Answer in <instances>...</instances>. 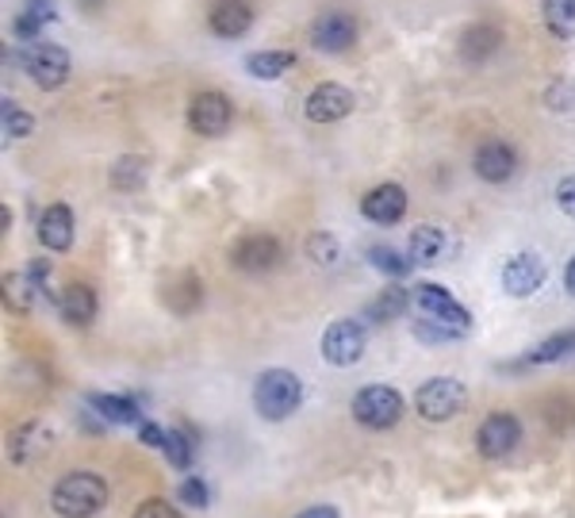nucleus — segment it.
Wrapping results in <instances>:
<instances>
[{
    "label": "nucleus",
    "instance_id": "obj_5",
    "mask_svg": "<svg viewBox=\"0 0 575 518\" xmlns=\"http://www.w3.org/2000/svg\"><path fill=\"white\" fill-rule=\"evenodd\" d=\"M468 400V388L452 377H433L426 384H418L415 392V411L422 414L426 422H449L452 414L465 408Z\"/></svg>",
    "mask_w": 575,
    "mask_h": 518
},
{
    "label": "nucleus",
    "instance_id": "obj_4",
    "mask_svg": "<svg viewBox=\"0 0 575 518\" xmlns=\"http://www.w3.org/2000/svg\"><path fill=\"white\" fill-rule=\"evenodd\" d=\"M350 411L364 430H391L403 419L407 400L403 392H396L391 384H364L361 392L353 395Z\"/></svg>",
    "mask_w": 575,
    "mask_h": 518
},
{
    "label": "nucleus",
    "instance_id": "obj_29",
    "mask_svg": "<svg viewBox=\"0 0 575 518\" xmlns=\"http://www.w3.org/2000/svg\"><path fill=\"white\" fill-rule=\"evenodd\" d=\"M0 127H4V138H28L35 131V116L23 111L16 100H4V108H0Z\"/></svg>",
    "mask_w": 575,
    "mask_h": 518
},
{
    "label": "nucleus",
    "instance_id": "obj_3",
    "mask_svg": "<svg viewBox=\"0 0 575 518\" xmlns=\"http://www.w3.org/2000/svg\"><path fill=\"white\" fill-rule=\"evenodd\" d=\"M415 311H418V319L441 326V331H452L457 339H465V334L472 331V315H468V307L460 304L452 292L441 289V284H418Z\"/></svg>",
    "mask_w": 575,
    "mask_h": 518
},
{
    "label": "nucleus",
    "instance_id": "obj_32",
    "mask_svg": "<svg viewBox=\"0 0 575 518\" xmlns=\"http://www.w3.org/2000/svg\"><path fill=\"white\" fill-rule=\"evenodd\" d=\"M111 185H116L119 193H130V188H143V162H138V158L116 162V169H111Z\"/></svg>",
    "mask_w": 575,
    "mask_h": 518
},
{
    "label": "nucleus",
    "instance_id": "obj_36",
    "mask_svg": "<svg viewBox=\"0 0 575 518\" xmlns=\"http://www.w3.org/2000/svg\"><path fill=\"white\" fill-rule=\"evenodd\" d=\"M415 334H418L422 342H460L452 331H441V326L426 323V319H415Z\"/></svg>",
    "mask_w": 575,
    "mask_h": 518
},
{
    "label": "nucleus",
    "instance_id": "obj_38",
    "mask_svg": "<svg viewBox=\"0 0 575 518\" xmlns=\"http://www.w3.org/2000/svg\"><path fill=\"white\" fill-rule=\"evenodd\" d=\"M23 12L35 16V20H39V23H55V20H58L55 0H23Z\"/></svg>",
    "mask_w": 575,
    "mask_h": 518
},
{
    "label": "nucleus",
    "instance_id": "obj_11",
    "mask_svg": "<svg viewBox=\"0 0 575 518\" xmlns=\"http://www.w3.org/2000/svg\"><path fill=\"white\" fill-rule=\"evenodd\" d=\"M357 42V20L353 12H342V8H330L322 12L315 23H311V47L322 50V55H345Z\"/></svg>",
    "mask_w": 575,
    "mask_h": 518
},
{
    "label": "nucleus",
    "instance_id": "obj_9",
    "mask_svg": "<svg viewBox=\"0 0 575 518\" xmlns=\"http://www.w3.org/2000/svg\"><path fill=\"white\" fill-rule=\"evenodd\" d=\"M518 442H522V422L514 419L510 411L487 414L476 430V449H479V457H487V461H503V457H510L514 449H518Z\"/></svg>",
    "mask_w": 575,
    "mask_h": 518
},
{
    "label": "nucleus",
    "instance_id": "obj_42",
    "mask_svg": "<svg viewBox=\"0 0 575 518\" xmlns=\"http://www.w3.org/2000/svg\"><path fill=\"white\" fill-rule=\"evenodd\" d=\"M77 4H81V8H89V12H96V8H100L104 0H77Z\"/></svg>",
    "mask_w": 575,
    "mask_h": 518
},
{
    "label": "nucleus",
    "instance_id": "obj_30",
    "mask_svg": "<svg viewBox=\"0 0 575 518\" xmlns=\"http://www.w3.org/2000/svg\"><path fill=\"white\" fill-rule=\"evenodd\" d=\"M308 257L315 265H334L338 257H342V246H338V238L330 235V231H315V235L308 238Z\"/></svg>",
    "mask_w": 575,
    "mask_h": 518
},
{
    "label": "nucleus",
    "instance_id": "obj_12",
    "mask_svg": "<svg viewBox=\"0 0 575 518\" xmlns=\"http://www.w3.org/2000/svg\"><path fill=\"white\" fill-rule=\"evenodd\" d=\"M353 104H357L353 89H345V85L338 81H322L308 92V100H303V116H308L311 124H338V119L350 116Z\"/></svg>",
    "mask_w": 575,
    "mask_h": 518
},
{
    "label": "nucleus",
    "instance_id": "obj_41",
    "mask_svg": "<svg viewBox=\"0 0 575 518\" xmlns=\"http://www.w3.org/2000/svg\"><path fill=\"white\" fill-rule=\"evenodd\" d=\"M564 289H568L572 296H575V257L568 262V270H564Z\"/></svg>",
    "mask_w": 575,
    "mask_h": 518
},
{
    "label": "nucleus",
    "instance_id": "obj_39",
    "mask_svg": "<svg viewBox=\"0 0 575 518\" xmlns=\"http://www.w3.org/2000/svg\"><path fill=\"white\" fill-rule=\"evenodd\" d=\"M138 438H143L146 446L165 449V438H169V430H162L158 422H143V427H138Z\"/></svg>",
    "mask_w": 575,
    "mask_h": 518
},
{
    "label": "nucleus",
    "instance_id": "obj_21",
    "mask_svg": "<svg viewBox=\"0 0 575 518\" xmlns=\"http://www.w3.org/2000/svg\"><path fill=\"white\" fill-rule=\"evenodd\" d=\"M499 47H503V31L495 23H472V28L460 35V58L472 66L487 62Z\"/></svg>",
    "mask_w": 575,
    "mask_h": 518
},
{
    "label": "nucleus",
    "instance_id": "obj_17",
    "mask_svg": "<svg viewBox=\"0 0 575 518\" xmlns=\"http://www.w3.org/2000/svg\"><path fill=\"white\" fill-rule=\"evenodd\" d=\"M575 358V331H561V334H548L537 345H529L526 353H518L514 361H507V373H522V369H537V365H556V361H568Z\"/></svg>",
    "mask_w": 575,
    "mask_h": 518
},
{
    "label": "nucleus",
    "instance_id": "obj_34",
    "mask_svg": "<svg viewBox=\"0 0 575 518\" xmlns=\"http://www.w3.org/2000/svg\"><path fill=\"white\" fill-rule=\"evenodd\" d=\"M181 504H188V507H196V511H204L207 507V483L204 480H185L181 483Z\"/></svg>",
    "mask_w": 575,
    "mask_h": 518
},
{
    "label": "nucleus",
    "instance_id": "obj_14",
    "mask_svg": "<svg viewBox=\"0 0 575 518\" xmlns=\"http://www.w3.org/2000/svg\"><path fill=\"white\" fill-rule=\"evenodd\" d=\"M472 169L479 180H487V185H507L514 177V169H518V154H514V146L503 143V138H487V143L476 146Z\"/></svg>",
    "mask_w": 575,
    "mask_h": 518
},
{
    "label": "nucleus",
    "instance_id": "obj_22",
    "mask_svg": "<svg viewBox=\"0 0 575 518\" xmlns=\"http://www.w3.org/2000/svg\"><path fill=\"white\" fill-rule=\"evenodd\" d=\"M96 311H100V300H96V292L89 284H66L62 292V319L74 326H89L96 319Z\"/></svg>",
    "mask_w": 575,
    "mask_h": 518
},
{
    "label": "nucleus",
    "instance_id": "obj_37",
    "mask_svg": "<svg viewBox=\"0 0 575 518\" xmlns=\"http://www.w3.org/2000/svg\"><path fill=\"white\" fill-rule=\"evenodd\" d=\"M556 207H561L564 215H572V219H575V173H572V177H564L561 185H556Z\"/></svg>",
    "mask_w": 575,
    "mask_h": 518
},
{
    "label": "nucleus",
    "instance_id": "obj_18",
    "mask_svg": "<svg viewBox=\"0 0 575 518\" xmlns=\"http://www.w3.org/2000/svg\"><path fill=\"white\" fill-rule=\"evenodd\" d=\"M74 235H77L74 207H69V204L42 207V215H39V242L50 250V254H66V250L74 246Z\"/></svg>",
    "mask_w": 575,
    "mask_h": 518
},
{
    "label": "nucleus",
    "instance_id": "obj_7",
    "mask_svg": "<svg viewBox=\"0 0 575 518\" xmlns=\"http://www.w3.org/2000/svg\"><path fill=\"white\" fill-rule=\"evenodd\" d=\"M231 124H234V104L226 92H215V89H204V92H196L188 104V127L196 135H204V138H220L231 131Z\"/></svg>",
    "mask_w": 575,
    "mask_h": 518
},
{
    "label": "nucleus",
    "instance_id": "obj_24",
    "mask_svg": "<svg viewBox=\"0 0 575 518\" xmlns=\"http://www.w3.org/2000/svg\"><path fill=\"white\" fill-rule=\"evenodd\" d=\"M292 66H295L292 50H257V55L246 58V74L257 77V81H276V77H284Z\"/></svg>",
    "mask_w": 575,
    "mask_h": 518
},
{
    "label": "nucleus",
    "instance_id": "obj_27",
    "mask_svg": "<svg viewBox=\"0 0 575 518\" xmlns=\"http://www.w3.org/2000/svg\"><path fill=\"white\" fill-rule=\"evenodd\" d=\"M369 265L380 270L383 276H391V281H403V276H411V270H415L411 254H399V250H391V246H372Z\"/></svg>",
    "mask_w": 575,
    "mask_h": 518
},
{
    "label": "nucleus",
    "instance_id": "obj_8",
    "mask_svg": "<svg viewBox=\"0 0 575 518\" xmlns=\"http://www.w3.org/2000/svg\"><path fill=\"white\" fill-rule=\"evenodd\" d=\"M364 345H369V334L357 319H334V323L322 331V358L338 369H350L361 361Z\"/></svg>",
    "mask_w": 575,
    "mask_h": 518
},
{
    "label": "nucleus",
    "instance_id": "obj_1",
    "mask_svg": "<svg viewBox=\"0 0 575 518\" xmlns=\"http://www.w3.org/2000/svg\"><path fill=\"white\" fill-rule=\"evenodd\" d=\"M104 504H108V480L89 469L66 472L50 488V507L58 518H92L96 511H104Z\"/></svg>",
    "mask_w": 575,
    "mask_h": 518
},
{
    "label": "nucleus",
    "instance_id": "obj_20",
    "mask_svg": "<svg viewBox=\"0 0 575 518\" xmlns=\"http://www.w3.org/2000/svg\"><path fill=\"white\" fill-rule=\"evenodd\" d=\"M449 250V235L433 223H422V227L411 231V242H407V254H411L415 265H438Z\"/></svg>",
    "mask_w": 575,
    "mask_h": 518
},
{
    "label": "nucleus",
    "instance_id": "obj_19",
    "mask_svg": "<svg viewBox=\"0 0 575 518\" xmlns=\"http://www.w3.org/2000/svg\"><path fill=\"white\" fill-rule=\"evenodd\" d=\"M254 4L250 0H220V4L207 12V23L220 39H242L250 28H254Z\"/></svg>",
    "mask_w": 575,
    "mask_h": 518
},
{
    "label": "nucleus",
    "instance_id": "obj_26",
    "mask_svg": "<svg viewBox=\"0 0 575 518\" xmlns=\"http://www.w3.org/2000/svg\"><path fill=\"white\" fill-rule=\"evenodd\" d=\"M545 28L556 39H572L575 35V0H542Z\"/></svg>",
    "mask_w": 575,
    "mask_h": 518
},
{
    "label": "nucleus",
    "instance_id": "obj_31",
    "mask_svg": "<svg viewBox=\"0 0 575 518\" xmlns=\"http://www.w3.org/2000/svg\"><path fill=\"white\" fill-rule=\"evenodd\" d=\"M165 461L173 465V469H188L192 465V438L185 430H169V438H165Z\"/></svg>",
    "mask_w": 575,
    "mask_h": 518
},
{
    "label": "nucleus",
    "instance_id": "obj_6",
    "mask_svg": "<svg viewBox=\"0 0 575 518\" xmlns=\"http://www.w3.org/2000/svg\"><path fill=\"white\" fill-rule=\"evenodd\" d=\"M20 66H23V74L47 92L62 89V85L69 81V69H74L69 55L58 47V42H31V47L20 55Z\"/></svg>",
    "mask_w": 575,
    "mask_h": 518
},
{
    "label": "nucleus",
    "instance_id": "obj_16",
    "mask_svg": "<svg viewBox=\"0 0 575 518\" xmlns=\"http://www.w3.org/2000/svg\"><path fill=\"white\" fill-rule=\"evenodd\" d=\"M50 446H55V427H50L47 419H31L12 430V438H8V457H12V465H31L39 461Z\"/></svg>",
    "mask_w": 575,
    "mask_h": 518
},
{
    "label": "nucleus",
    "instance_id": "obj_15",
    "mask_svg": "<svg viewBox=\"0 0 575 518\" xmlns=\"http://www.w3.org/2000/svg\"><path fill=\"white\" fill-rule=\"evenodd\" d=\"M281 257H284V246L273 235H246V238L238 242V246H234L231 262H234V270L257 276V273L276 270V265H281Z\"/></svg>",
    "mask_w": 575,
    "mask_h": 518
},
{
    "label": "nucleus",
    "instance_id": "obj_2",
    "mask_svg": "<svg viewBox=\"0 0 575 518\" xmlns=\"http://www.w3.org/2000/svg\"><path fill=\"white\" fill-rule=\"evenodd\" d=\"M303 403V384L292 369H265L254 384V408L261 419L281 422L288 414H295V408Z\"/></svg>",
    "mask_w": 575,
    "mask_h": 518
},
{
    "label": "nucleus",
    "instance_id": "obj_33",
    "mask_svg": "<svg viewBox=\"0 0 575 518\" xmlns=\"http://www.w3.org/2000/svg\"><path fill=\"white\" fill-rule=\"evenodd\" d=\"M545 104L553 111H572L575 108V81H568V77L553 81V85H548V92H545Z\"/></svg>",
    "mask_w": 575,
    "mask_h": 518
},
{
    "label": "nucleus",
    "instance_id": "obj_28",
    "mask_svg": "<svg viewBox=\"0 0 575 518\" xmlns=\"http://www.w3.org/2000/svg\"><path fill=\"white\" fill-rule=\"evenodd\" d=\"M92 408L100 411L108 422H138V403L130 400V395L100 392V395H92Z\"/></svg>",
    "mask_w": 575,
    "mask_h": 518
},
{
    "label": "nucleus",
    "instance_id": "obj_25",
    "mask_svg": "<svg viewBox=\"0 0 575 518\" xmlns=\"http://www.w3.org/2000/svg\"><path fill=\"white\" fill-rule=\"evenodd\" d=\"M35 296H42V281H35L28 273H4V307L31 311Z\"/></svg>",
    "mask_w": 575,
    "mask_h": 518
},
{
    "label": "nucleus",
    "instance_id": "obj_35",
    "mask_svg": "<svg viewBox=\"0 0 575 518\" xmlns=\"http://www.w3.org/2000/svg\"><path fill=\"white\" fill-rule=\"evenodd\" d=\"M135 518H181V511L173 504H165V499H146L135 511Z\"/></svg>",
    "mask_w": 575,
    "mask_h": 518
},
{
    "label": "nucleus",
    "instance_id": "obj_40",
    "mask_svg": "<svg viewBox=\"0 0 575 518\" xmlns=\"http://www.w3.org/2000/svg\"><path fill=\"white\" fill-rule=\"evenodd\" d=\"M295 518H342L338 515V507H330V504H319V507H308V511H300Z\"/></svg>",
    "mask_w": 575,
    "mask_h": 518
},
{
    "label": "nucleus",
    "instance_id": "obj_13",
    "mask_svg": "<svg viewBox=\"0 0 575 518\" xmlns=\"http://www.w3.org/2000/svg\"><path fill=\"white\" fill-rule=\"evenodd\" d=\"M361 215L377 227H396L407 215V188L396 185V180H383V185L369 188L361 196Z\"/></svg>",
    "mask_w": 575,
    "mask_h": 518
},
{
    "label": "nucleus",
    "instance_id": "obj_10",
    "mask_svg": "<svg viewBox=\"0 0 575 518\" xmlns=\"http://www.w3.org/2000/svg\"><path fill=\"white\" fill-rule=\"evenodd\" d=\"M545 276H548L545 257L534 254V250H522V254H510L507 262H503L499 281H503V292H507V296L526 300V296H534V292L542 289Z\"/></svg>",
    "mask_w": 575,
    "mask_h": 518
},
{
    "label": "nucleus",
    "instance_id": "obj_23",
    "mask_svg": "<svg viewBox=\"0 0 575 518\" xmlns=\"http://www.w3.org/2000/svg\"><path fill=\"white\" fill-rule=\"evenodd\" d=\"M415 304V292L399 289V284H391V289H383L377 300H372L369 307H364V315L372 319V323H391V319L407 315V307Z\"/></svg>",
    "mask_w": 575,
    "mask_h": 518
}]
</instances>
